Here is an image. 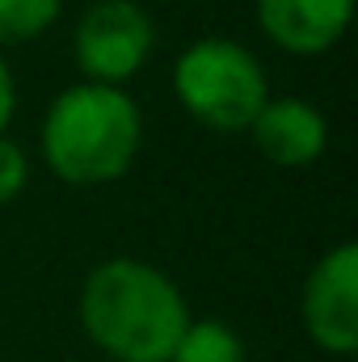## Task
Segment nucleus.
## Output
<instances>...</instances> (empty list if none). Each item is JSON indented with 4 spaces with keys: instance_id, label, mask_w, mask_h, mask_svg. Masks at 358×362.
<instances>
[{
    "instance_id": "obj_4",
    "label": "nucleus",
    "mask_w": 358,
    "mask_h": 362,
    "mask_svg": "<svg viewBox=\"0 0 358 362\" xmlns=\"http://www.w3.org/2000/svg\"><path fill=\"white\" fill-rule=\"evenodd\" d=\"M156 47V25L135 0H97L76 25L72 51L93 85L131 81Z\"/></svg>"
},
{
    "instance_id": "obj_2",
    "label": "nucleus",
    "mask_w": 358,
    "mask_h": 362,
    "mask_svg": "<svg viewBox=\"0 0 358 362\" xmlns=\"http://www.w3.org/2000/svg\"><path fill=\"white\" fill-rule=\"evenodd\" d=\"M139 105L114 85H72L55 97L42 122V156L51 173L72 185L122 177L139 152Z\"/></svg>"
},
{
    "instance_id": "obj_6",
    "label": "nucleus",
    "mask_w": 358,
    "mask_h": 362,
    "mask_svg": "<svg viewBox=\"0 0 358 362\" xmlns=\"http://www.w3.org/2000/svg\"><path fill=\"white\" fill-rule=\"evenodd\" d=\"M354 17V0H258V21L282 51L321 55Z\"/></svg>"
},
{
    "instance_id": "obj_5",
    "label": "nucleus",
    "mask_w": 358,
    "mask_h": 362,
    "mask_svg": "<svg viewBox=\"0 0 358 362\" xmlns=\"http://www.w3.org/2000/svg\"><path fill=\"white\" fill-rule=\"evenodd\" d=\"M304 325L312 341L329 354H354L358 350V249L342 245L304 286Z\"/></svg>"
},
{
    "instance_id": "obj_11",
    "label": "nucleus",
    "mask_w": 358,
    "mask_h": 362,
    "mask_svg": "<svg viewBox=\"0 0 358 362\" xmlns=\"http://www.w3.org/2000/svg\"><path fill=\"white\" fill-rule=\"evenodd\" d=\"M13 105H17V85H13V72H8V64H4V55H0V131H4L8 118H13Z\"/></svg>"
},
{
    "instance_id": "obj_8",
    "label": "nucleus",
    "mask_w": 358,
    "mask_h": 362,
    "mask_svg": "<svg viewBox=\"0 0 358 362\" xmlns=\"http://www.w3.org/2000/svg\"><path fill=\"white\" fill-rule=\"evenodd\" d=\"M169 362H245V350H241V337L228 325L198 320V325H185Z\"/></svg>"
},
{
    "instance_id": "obj_10",
    "label": "nucleus",
    "mask_w": 358,
    "mask_h": 362,
    "mask_svg": "<svg viewBox=\"0 0 358 362\" xmlns=\"http://www.w3.org/2000/svg\"><path fill=\"white\" fill-rule=\"evenodd\" d=\"M25 177H30L25 152H21L13 139H4V135H0V206H4L8 198H17V194H21Z\"/></svg>"
},
{
    "instance_id": "obj_9",
    "label": "nucleus",
    "mask_w": 358,
    "mask_h": 362,
    "mask_svg": "<svg viewBox=\"0 0 358 362\" xmlns=\"http://www.w3.org/2000/svg\"><path fill=\"white\" fill-rule=\"evenodd\" d=\"M64 0H0V42H30L55 17Z\"/></svg>"
},
{
    "instance_id": "obj_3",
    "label": "nucleus",
    "mask_w": 358,
    "mask_h": 362,
    "mask_svg": "<svg viewBox=\"0 0 358 362\" xmlns=\"http://www.w3.org/2000/svg\"><path fill=\"white\" fill-rule=\"evenodd\" d=\"M173 93L181 110L211 131H249L258 110L270 101L262 64L228 38H202L181 51Z\"/></svg>"
},
{
    "instance_id": "obj_1",
    "label": "nucleus",
    "mask_w": 358,
    "mask_h": 362,
    "mask_svg": "<svg viewBox=\"0 0 358 362\" xmlns=\"http://www.w3.org/2000/svg\"><path fill=\"white\" fill-rule=\"evenodd\" d=\"M81 325L118 362H169L190 316L178 286L144 262H105L81 291Z\"/></svg>"
},
{
    "instance_id": "obj_7",
    "label": "nucleus",
    "mask_w": 358,
    "mask_h": 362,
    "mask_svg": "<svg viewBox=\"0 0 358 362\" xmlns=\"http://www.w3.org/2000/svg\"><path fill=\"white\" fill-rule=\"evenodd\" d=\"M249 131H253V144L266 160L282 165V169H299V165H312L325 152V131L329 127H325L321 110H312L308 101L282 97V101H266L258 110Z\"/></svg>"
}]
</instances>
